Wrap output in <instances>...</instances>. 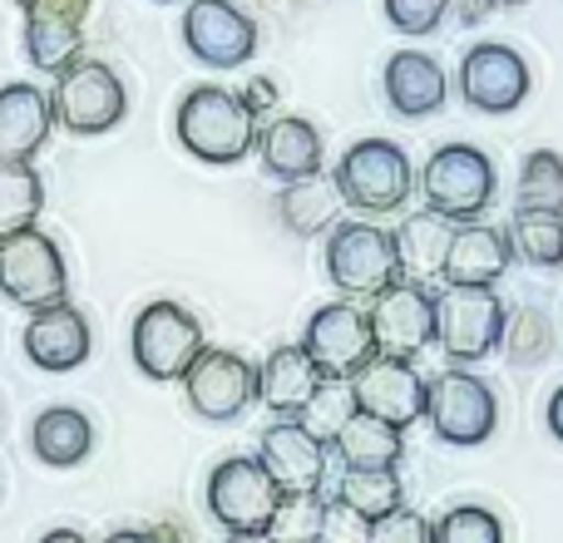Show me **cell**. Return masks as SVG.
<instances>
[{
    "label": "cell",
    "mask_w": 563,
    "mask_h": 543,
    "mask_svg": "<svg viewBox=\"0 0 563 543\" xmlns=\"http://www.w3.org/2000/svg\"><path fill=\"white\" fill-rule=\"evenodd\" d=\"M435 543H505V524L485 505H455L450 514H440Z\"/></svg>",
    "instance_id": "obj_35"
},
{
    "label": "cell",
    "mask_w": 563,
    "mask_h": 543,
    "mask_svg": "<svg viewBox=\"0 0 563 543\" xmlns=\"http://www.w3.org/2000/svg\"><path fill=\"white\" fill-rule=\"evenodd\" d=\"M301 425L321 440V445H336V435L356 420V396H351V380H321V390L307 400L301 410Z\"/></svg>",
    "instance_id": "obj_33"
},
{
    "label": "cell",
    "mask_w": 563,
    "mask_h": 543,
    "mask_svg": "<svg viewBox=\"0 0 563 543\" xmlns=\"http://www.w3.org/2000/svg\"><path fill=\"white\" fill-rule=\"evenodd\" d=\"M95 351V336H89V321L75 301H59V307L30 311L25 321V356L30 366L49 370V376H65V370H79Z\"/></svg>",
    "instance_id": "obj_19"
},
{
    "label": "cell",
    "mask_w": 563,
    "mask_h": 543,
    "mask_svg": "<svg viewBox=\"0 0 563 543\" xmlns=\"http://www.w3.org/2000/svg\"><path fill=\"white\" fill-rule=\"evenodd\" d=\"M509 326L505 297L495 287H440L435 291V346L455 366L485 361L499 351Z\"/></svg>",
    "instance_id": "obj_3"
},
{
    "label": "cell",
    "mask_w": 563,
    "mask_h": 543,
    "mask_svg": "<svg viewBox=\"0 0 563 543\" xmlns=\"http://www.w3.org/2000/svg\"><path fill=\"white\" fill-rule=\"evenodd\" d=\"M49 104H55V124H65L79 138H95V134H109L129 114V89L104 59L79 55L75 65H65L55 75Z\"/></svg>",
    "instance_id": "obj_5"
},
{
    "label": "cell",
    "mask_w": 563,
    "mask_h": 543,
    "mask_svg": "<svg viewBox=\"0 0 563 543\" xmlns=\"http://www.w3.org/2000/svg\"><path fill=\"white\" fill-rule=\"evenodd\" d=\"M386 99L400 119H430L445 109V95H450V79L440 69V59H430L426 49H400V55L386 59Z\"/></svg>",
    "instance_id": "obj_21"
},
{
    "label": "cell",
    "mask_w": 563,
    "mask_h": 543,
    "mask_svg": "<svg viewBox=\"0 0 563 543\" xmlns=\"http://www.w3.org/2000/svg\"><path fill=\"white\" fill-rule=\"evenodd\" d=\"M336 499L376 524V519H386L390 509L406 505V485H400V469H341Z\"/></svg>",
    "instance_id": "obj_29"
},
{
    "label": "cell",
    "mask_w": 563,
    "mask_h": 543,
    "mask_svg": "<svg viewBox=\"0 0 563 543\" xmlns=\"http://www.w3.org/2000/svg\"><path fill=\"white\" fill-rule=\"evenodd\" d=\"M15 5H20V10H30V5H35V0H15Z\"/></svg>",
    "instance_id": "obj_46"
},
{
    "label": "cell",
    "mask_w": 563,
    "mask_h": 543,
    "mask_svg": "<svg viewBox=\"0 0 563 543\" xmlns=\"http://www.w3.org/2000/svg\"><path fill=\"white\" fill-rule=\"evenodd\" d=\"M243 104L253 109V119H263L273 104H282V99H277V85H273V79H263V75L247 79V85H243Z\"/></svg>",
    "instance_id": "obj_40"
},
{
    "label": "cell",
    "mask_w": 563,
    "mask_h": 543,
    "mask_svg": "<svg viewBox=\"0 0 563 543\" xmlns=\"http://www.w3.org/2000/svg\"><path fill=\"white\" fill-rule=\"evenodd\" d=\"M529 85H534V75L515 45L485 40L460 59V95L475 114H515L529 99Z\"/></svg>",
    "instance_id": "obj_16"
},
{
    "label": "cell",
    "mask_w": 563,
    "mask_h": 543,
    "mask_svg": "<svg viewBox=\"0 0 563 543\" xmlns=\"http://www.w3.org/2000/svg\"><path fill=\"white\" fill-rule=\"evenodd\" d=\"M327 277L346 297H376L400 277L396 243L376 223H336L327 233Z\"/></svg>",
    "instance_id": "obj_10"
},
{
    "label": "cell",
    "mask_w": 563,
    "mask_h": 543,
    "mask_svg": "<svg viewBox=\"0 0 563 543\" xmlns=\"http://www.w3.org/2000/svg\"><path fill=\"white\" fill-rule=\"evenodd\" d=\"M386 5V20L400 30V35H435L440 20L450 15V0H380Z\"/></svg>",
    "instance_id": "obj_37"
},
{
    "label": "cell",
    "mask_w": 563,
    "mask_h": 543,
    "mask_svg": "<svg viewBox=\"0 0 563 543\" xmlns=\"http://www.w3.org/2000/svg\"><path fill=\"white\" fill-rule=\"evenodd\" d=\"M184 45L208 69H243L257 55V25L233 0H188Z\"/></svg>",
    "instance_id": "obj_15"
},
{
    "label": "cell",
    "mask_w": 563,
    "mask_h": 543,
    "mask_svg": "<svg viewBox=\"0 0 563 543\" xmlns=\"http://www.w3.org/2000/svg\"><path fill=\"white\" fill-rule=\"evenodd\" d=\"M455 228L450 218L430 213V208H420V213L400 218V228L390 233V243H396V263H400V277L406 281H420V287H430V281L445 277V257H450V243H455Z\"/></svg>",
    "instance_id": "obj_22"
},
{
    "label": "cell",
    "mask_w": 563,
    "mask_h": 543,
    "mask_svg": "<svg viewBox=\"0 0 563 543\" xmlns=\"http://www.w3.org/2000/svg\"><path fill=\"white\" fill-rule=\"evenodd\" d=\"M104 543H164V534H148V529H119Z\"/></svg>",
    "instance_id": "obj_42"
},
{
    "label": "cell",
    "mask_w": 563,
    "mask_h": 543,
    "mask_svg": "<svg viewBox=\"0 0 563 543\" xmlns=\"http://www.w3.org/2000/svg\"><path fill=\"white\" fill-rule=\"evenodd\" d=\"M55 134V104L35 85L0 89V164H35Z\"/></svg>",
    "instance_id": "obj_20"
},
{
    "label": "cell",
    "mask_w": 563,
    "mask_h": 543,
    "mask_svg": "<svg viewBox=\"0 0 563 543\" xmlns=\"http://www.w3.org/2000/svg\"><path fill=\"white\" fill-rule=\"evenodd\" d=\"M509 263H515V253H509V237L499 228L460 223L445 257V287H495Z\"/></svg>",
    "instance_id": "obj_24"
},
{
    "label": "cell",
    "mask_w": 563,
    "mask_h": 543,
    "mask_svg": "<svg viewBox=\"0 0 563 543\" xmlns=\"http://www.w3.org/2000/svg\"><path fill=\"white\" fill-rule=\"evenodd\" d=\"M495 10H519V5H529V0H489Z\"/></svg>",
    "instance_id": "obj_45"
},
{
    "label": "cell",
    "mask_w": 563,
    "mask_h": 543,
    "mask_svg": "<svg viewBox=\"0 0 563 543\" xmlns=\"http://www.w3.org/2000/svg\"><path fill=\"white\" fill-rule=\"evenodd\" d=\"M515 208H525V213H563V158L554 148H534L525 158Z\"/></svg>",
    "instance_id": "obj_32"
},
{
    "label": "cell",
    "mask_w": 563,
    "mask_h": 543,
    "mask_svg": "<svg viewBox=\"0 0 563 543\" xmlns=\"http://www.w3.org/2000/svg\"><path fill=\"white\" fill-rule=\"evenodd\" d=\"M69 291V267L59 243L45 228H25V233L0 243V297L15 301L25 311L59 307Z\"/></svg>",
    "instance_id": "obj_7"
},
{
    "label": "cell",
    "mask_w": 563,
    "mask_h": 543,
    "mask_svg": "<svg viewBox=\"0 0 563 543\" xmlns=\"http://www.w3.org/2000/svg\"><path fill=\"white\" fill-rule=\"evenodd\" d=\"M174 134L194 158L228 168V164H243L257 148V119L243 104V95H233V89L194 85L174 114Z\"/></svg>",
    "instance_id": "obj_1"
},
{
    "label": "cell",
    "mask_w": 563,
    "mask_h": 543,
    "mask_svg": "<svg viewBox=\"0 0 563 543\" xmlns=\"http://www.w3.org/2000/svg\"><path fill=\"white\" fill-rule=\"evenodd\" d=\"M341 188L336 178L327 174H311V178H297V184H282V198H277V213L282 223L291 228L297 237H321L341 223Z\"/></svg>",
    "instance_id": "obj_27"
},
{
    "label": "cell",
    "mask_w": 563,
    "mask_h": 543,
    "mask_svg": "<svg viewBox=\"0 0 563 543\" xmlns=\"http://www.w3.org/2000/svg\"><path fill=\"white\" fill-rule=\"evenodd\" d=\"M371 336H376V356L416 361L426 346H435V291L420 281L396 277L386 291L371 301Z\"/></svg>",
    "instance_id": "obj_14"
},
{
    "label": "cell",
    "mask_w": 563,
    "mask_h": 543,
    "mask_svg": "<svg viewBox=\"0 0 563 543\" xmlns=\"http://www.w3.org/2000/svg\"><path fill=\"white\" fill-rule=\"evenodd\" d=\"M30 445H35V459L49 469H75L89 459V445H95V425H89L85 410L75 406H49L35 415V430H30Z\"/></svg>",
    "instance_id": "obj_26"
},
{
    "label": "cell",
    "mask_w": 563,
    "mask_h": 543,
    "mask_svg": "<svg viewBox=\"0 0 563 543\" xmlns=\"http://www.w3.org/2000/svg\"><path fill=\"white\" fill-rule=\"evenodd\" d=\"M426 420L445 445H460V450L485 445L499 425V396L475 370L450 366V370H440V376H430Z\"/></svg>",
    "instance_id": "obj_6"
},
{
    "label": "cell",
    "mask_w": 563,
    "mask_h": 543,
    "mask_svg": "<svg viewBox=\"0 0 563 543\" xmlns=\"http://www.w3.org/2000/svg\"><path fill=\"white\" fill-rule=\"evenodd\" d=\"M223 543H273V539H267V534H228Z\"/></svg>",
    "instance_id": "obj_44"
},
{
    "label": "cell",
    "mask_w": 563,
    "mask_h": 543,
    "mask_svg": "<svg viewBox=\"0 0 563 543\" xmlns=\"http://www.w3.org/2000/svg\"><path fill=\"white\" fill-rule=\"evenodd\" d=\"M158 5H174V0H158Z\"/></svg>",
    "instance_id": "obj_47"
},
{
    "label": "cell",
    "mask_w": 563,
    "mask_h": 543,
    "mask_svg": "<svg viewBox=\"0 0 563 543\" xmlns=\"http://www.w3.org/2000/svg\"><path fill=\"white\" fill-rule=\"evenodd\" d=\"M505 341H509V361H515V366H539V361L549 356L554 331H549L544 311H519V317L505 326Z\"/></svg>",
    "instance_id": "obj_36"
},
{
    "label": "cell",
    "mask_w": 563,
    "mask_h": 543,
    "mask_svg": "<svg viewBox=\"0 0 563 543\" xmlns=\"http://www.w3.org/2000/svg\"><path fill=\"white\" fill-rule=\"evenodd\" d=\"M331 450H336V459H341L346 469H400V455H406V435L356 410V420L341 430Z\"/></svg>",
    "instance_id": "obj_28"
},
{
    "label": "cell",
    "mask_w": 563,
    "mask_h": 543,
    "mask_svg": "<svg viewBox=\"0 0 563 543\" xmlns=\"http://www.w3.org/2000/svg\"><path fill=\"white\" fill-rule=\"evenodd\" d=\"M549 435H554L559 445H563V386L554 390V396H549Z\"/></svg>",
    "instance_id": "obj_41"
},
{
    "label": "cell",
    "mask_w": 563,
    "mask_h": 543,
    "mask_svg": "<svg viewBox=\"0 0 563 543\" xmlns=\"http://www.w3.org/2000/svg\"><path fill=\"white\" fill-rule=\"evenodd\" d=\"M129 351H134V366L148 380H184V370L198 361L203 351V326L188 307L178 301H148L134 317L129 331Z\"/></svg>",
    "instance_id": "obj_8"
},
{
    "label": "cell",
    "mask_w": 563,
    "mask_h": 543,
    "mask_svg": "<svg viewBox=\"0 0 563 543\" xmlns=\"http://www.w3.org/2000/svg\"><path fill=\"white\" fill-rule=\"evenodd\" d=\"M509 253L529 267H563V213H525L515 208L509 223Z\"/></svg>",
    "instance_id": "obj_31"
},
{
    "label": "cell",
    "mask_w": 563,
    "mask_h": 543,
    "mask_svg": "<svg viewBox=\"0 0 563 543\" xmlns=\"http://www.w3.org/2000/svg\"><path fill=\"white\" fill-rule=\"evenodd\" d=\"M45 208V184L30 164H0V243L35 228Z\"/></svg>",
    "instance_id": "obj_30"
},
{
    "label": "cell",
    "mask_w": 563,
    "mask_h": 543,
    "mask_svg": "<svg viewBox=\"0 0 563 543\" xmlns=\"http://www.w3.org/2000/svg\"><path fill=\"white\" fill-rule=\"evenodd\" d=\"M95 10V0H35L25 10V55L35 69L59 75L65 65H75L79 49H85V20Z\"/></svg>",
    "instance_id": "obj_18"
},
{
    "label": "cell",
    "mask_w": 563,
    "mask_h": 543,
    "mask_svg": "<svg viewBox=\"0 0 563 543\" xmlns=\"http://www.w3.org/2000/svg\"><path fill=\"white\" fill-rule=\"evenodd\" d=\"M351 396L356 410L380 425L406 435L416 420H426V400H430V380L416 370V361H396V356H371L366 366L351 376Z\"/></svg>",
    "instance_id": "obj_13"
},
{
    "label": "cell",
    "mask_w": 563,
    "mask_h": 543,
    "mask_svg": "<svg viewBox=\"0 0 563 543\" xmlns=\"http://www.w3.org/2000/svg\"><path fill=\"white\" fill-rule=\"evenodd\" d=\"M184 396H188V410L198 420H208V425L243 420L257 406V366L243 361L238 351L203 346L194 366L184 370Z\"/></svg>",
    "instance_id": "obj_9"
},
{
    "label": "cell",
    "mask_w": 563,
    "mask_h": 543,
    "mask_svg": "<svg viewBox=\"0 0 563 543\" xmlns=\"http://www.w3.org/2000/svg\"><path fill=\"white\" fill-rule=\"evenodd\" d=\"M371 539V519H361L356 509H346L341 499H331L321 514V539L317 543H366Z\"/></svg>",
    "instance_id": "obj_39"
},
{
    "label": "cell",
    "mask_w": 563,
    "mask_h": 543,
    "mask_svg": "<svg viewBox=\"0 0 563 543\" xmlns=\"http://www.w3.org/2000/svg\"><path fill=\"white\" fill-rule=\"evenodd\" d=\"M366 543H435V524H430L426 514H416L410 505H400V509H390L386 519L371 524Z\"/></svg>",
    "instance_id": "obj_38"
},
{
    "label": "cell",
    "mask_w": 563,
    "mask_h": 543,
    "mask_svg": "<svg viewBox=\"0 0 563 543\" xmlns=\"http://www.w3.org/2000/svg\"><path fill=\"white\" fill-rule=\"evenodd\" d=\"M495 164L475 144H440L420 174L426 208L450 223H479V213L495 203Z\"/></svg>",
    "instance_id": "obj_4"
},
{
    "label": "cell",
    "mask_w": 563,
    "mask_h": 543,
    "mask_svg": "<svg viewBox=\"0 0 563 543\" xmlns=\"http://www.w3.org/2000/svg\"><path fill=\"white\" fill-rule=\"evenodd\" d=\"M321 370L311 366V356L301 346H277L273 356L257 366V400L273 410L277 420H297L307 410V400L321 390Z\"/></svg>",
    "instance_id": "obj_25"
},
{
    "label": "cell",
    "mask_w": 563,
    "mask_h": 543,
    "mask_svg": "<svg viewBox=\"0 0 563 543\" xmlns=\"http://www.w3.org/2000/svg\"><path fill=\"white\" fill-rule=\"evenodd\" d=\"M331 178L341 188V203L356 208V213H400L410 203V193H416V174H410L406 148L390 144V138L351 144Z\"/></svg>",
    "instance_id": "obj_2"
},
{
    "label": "cell",
    "mask_w": 563,
    "mask_h": 543,
    "mask_svg": "<svg viewBox=\"0 0 563 543\" xmlns=\"http://www.w3.org/2000/svg\"><path fill=\"white\" fill-rule=\"evenodd\" d=\"M311 356V366L327 380H351L371 356H376V336H371V317L351 301H327L307 317V331L297 341Z\"/></svg>",
    "instance_id": "obj_11"
},
{
    "label": "cell",
    "mask_w": 563,
    "mask_h": 543,
    "mask_svg": "<svg viewBox=\"0 0 563 543\" xmlns=\"http://www.w3.org/2000/svg\"><path fill=\"white\" fill-rule=\"evenodd\" d=\"M257 459L277 485V495H321L327 489L331 445H321L301 420H273L257 440Z\"/></svg>",
    "instance_id": "obj_17"
},
{
    "label": "cell",
    "mask_w": 563,
    "mask_h": 543,
    "mask_svg": "<svg viewBox=\"0 0 563 543\" xmlns=\"http://www.w3.org/2000/svg\"><path fill=\"white\" fill-rule=\"evenodd\" d=\"M282 495L267 479L263 459H223V465L208 475V514L228 529V534H267Z\"/></svg>",
    "instance_id": "obj_12"
},
{
    "label": "cell",
    "mask_w": 563,
    "mask_h": 543,
    "mask_svg": "<svg viewBox=\"0 0 563 543\" xmlns=\"http://www.w3.org/2000/svg\"><path fill=\"white\" fill-rule=\"evenodd\" d=\"M321 514H327V499L321 495H282L273 524H267V539L273 543H317Z\"/></svg>",
    "instance_id": "obj_34"
},
{
    "label": "cell",
    "mask_w": 563,
    "mask_h": 543,
    "mask_svg": "<svg viewBox=\"0 0 563 543\" xmlns=\"http://www.w3.org/2000/svg\"><path fill=\"white\" fill-rule=\"evenodd\" d=\"M321 134L311 119L301 114H282L267 129H257V158L277 184H297V178L321 174Z\"/></svg>",
    "instance_id": "obj_23"
},
{
    "label": "cell",
    "mask_w": 563,
    "mask_h": 543,
    "mask_svg": "<svg viewBox=\"0 0 563 543\" xmlns=\"http://www.w3.org/2000/svg\"><path fill=\"white\" fill-rule=\"evenodd\" d=\"M40 543H89V539L79 534V529H49V534L40 539Z\"/></svg>",
    "instance_id": "obj_43"
}]
</instances>
